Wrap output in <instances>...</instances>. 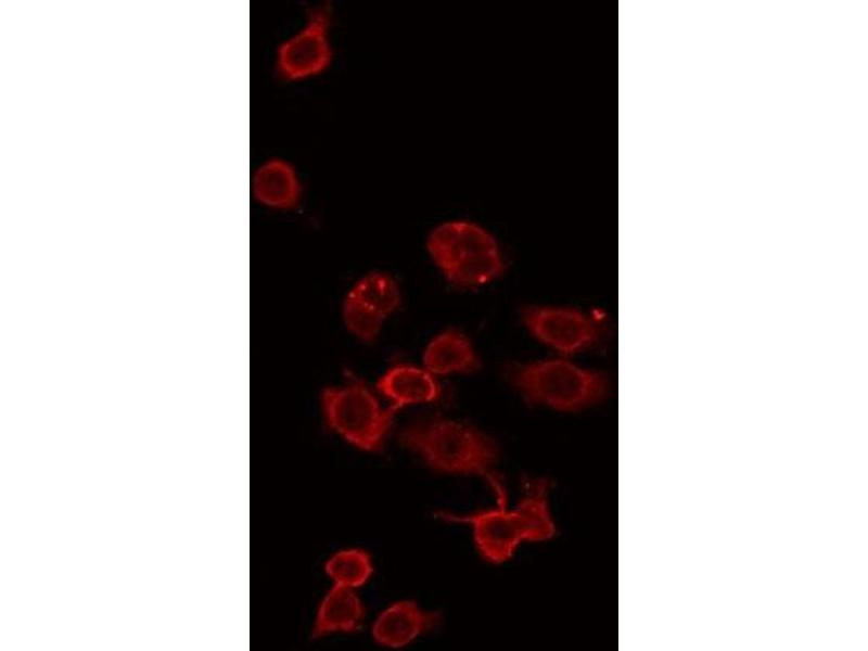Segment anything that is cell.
I'll list each match as a JSON object with an SVG mask.
<instances>
[{"mask_svg":"<svg viewBox=\"0 0 868 651\" xmlns=\"http://www.w3.org/2000/svg\"><path fill=\"white\" fill-rule=\"evenodd\" d=\"M324 571L334 585L355 589L369 580L373 564L367 551L347 548L333 553L327 560Z\"/></svg>","mask_w":868,"mask_h":651,"instance_id":"obj_14","label":"cell"},{"mask_svg":"<svg viewBox=\"0 0 868 651\" xmlns=\"http://www.w3.org/2000/svg\"><path fill=\"white\" fill-rule=\"evenodd\" d=\"M365 607L353 588L334 585L321 600L311 629L314 638L361 628Z\"/></svg>","mask_w":868,"mask_h":651,"instance_id":"obj_11","label":"cell"},{"mask_svg":"<svg viewBox=\"0 0 868 651\" xmlns=\"http://www.w3.org/2000/svg\"><path fill=\"white\" fill-rule=\"evenodd\" d=\"M332 10L320 4L307 12L303 26L282 40L275 54V72L285 82L320 76L333 62Z\"/></svg>","mask_w":868,"mask_h":651,"instance_id":"obj_6","label":"cell"},{"mask_svg":"<svg viewBox=\"0 0 868 651\" xmlns=\"http://www.w3.org/2000/svg\"><path fill=\"white\" fill-rule=\"evenodd\" d=\"M523 320L539 341L565 354L589 348L601 335L600 326L593 318L570 307H527Z\"/></svg>","mask_w":868,"mask_h":651,"instance_id":"obj_7","label":"cell"},{"mask_svg":"<svg viewBox=\"0 0 868 651\" xmlns=\"http://www.w3.org/2000/svg\"><path fill=\"white\" fill-rule=\"evenodd\" d=\"M378 392L395 410L410 405L434 403L442 396V387L434 374L408 363L388 368L376 382Z\"/></svg>","mask_w":868,"mask_h":651,"instance_id":"obj_10","label":"cell"},{"mask_svg":"<svg viewBox=\"0 0 868 651\" xmlns=\"http://www.w3.org/2000/svg\"><path fill=\"white\" fill-rule=\"evenodd\" d=\"M347 295L384 318L391 316L400 303V291L396 281L390 275L378 271L361 277Z\"/></svg>","mask_w":868,"mask_h":651,"instance_id":"obj_13","label":"cell"},{"mask_svg":"<svg viewBox=\"0 0 868 651\" xmlns=\"http://www.w3.org/2000/svg\"><path fill=\"white\" fill-rule=\"evenodd\" d=\"M509 378L527 400L562 411L599 403L609 391L604 374L560 359L516 365Z\"/></svg>","mask_w":868,"mask_h":651,"instance_id":"obj_3","label":"cell"},{"mask_svg":"<svg viewBox=\"0 0 868 651\" xmlns=\"http://www.w3.org/2000/svg\"><path fill=\"white\" fill-rule=\"evenodd\" d=\"M251 191L263 206L277 210L295 209L303 197V184L295 166L288 159L272 156L253 173Z\"/></svg>","mask_w":868,"mask_h":651,"instance_id":"obj_9","label":"cell"},{"mask_svg":"<svg viewBox=\"0 0 868 651\" xmlns=\"http://www.w3.org/2000/svg\"><path fill=\"white\" fill-rule=\"evenodd\" d=\"M385 319L354 297L346 295L343 303V320L347 330L357 339L363 342L374 341Z\"/></svg>","mask_w":868,"mask_h":651,"instance_id":"obj_15","label":"cell"},{"mask_svg":"<svg viewBox=\"0 0 868 651\" xmlns=\"http://www.w3.org/2000/svg\"><path fill=\"white\" fill-rule=\"evenodd\" d=\"M439 622L438 613L424 610L412 600H401L378 615L372 625V637L382 647L403 648L437 627Z\"/></svg>","mask_w":868,"mask_h":651,"instance_id":"obj_8","label":"cell"},{"mask_svg":"<svg viewBox=\"0 0 868 651\" xmlns=\"http://www.w3.org/2000/svg\"><path fill=\"white\" fill-rule=\"evenodd\" d=\"M427 251L446 278L460 286L488 282L503 263L495 239L470 221H446L432 230Z\"/></svg>","mask_w":868,"mask_h":651,"instance_id":"obj_4","label":"cell"},{"mask_svg":"<svg viewBox=\"0 0 868 651\" xmlns=\"http://www.w3.org/2000/svg\"><path fill=\"white\" fill-rule=\"evenodd\" d=\"M549 488L546 478L532 480L512 508H508V500L496 501L490 509L467 514L439 512L437 516L449 523L467 524L480 556L489 563L500 564L510 560L521 544L545 541L554 536L557 528Z\"/></svg>","mask_w":868,"mask_h":651,"instance_id":"obj_1","label":"cell"},{"mask_svg":"<svg viewBox=\"0 0 868 651\" xmlns=\"http://www.w3.org/2000/svg\"><path fill=\"white\" fill-rule=\"evenodd\" d=\"M399 438L431 469L480 476L489 484L496 501L508 500L505 484L495 470L498 447L477 429L444 417H424L405 426Z\"/></svg>","mask_w":868,"mask_h":651,"instance_id":"obj_2","label":"cell"},{"mask_svg":"<svg viewBox=\"0 0 868 651\" xmlns=\"http://www.w3.org/2000/svg\"><path fill=\"white\" fill-rule=\"evenodd\" d=\"M328 426L355 447L366 451L382 448L395 409L385 408L359 379L326 387L321 394Z\"/></svg>","mask_w":868,"mask_h":651,"instance_id":"obj_5","label":"cell"},{"mask_svg":"<svg viewBox=\"0 0 868 651\" xmlns=\"http://www.w3.org/2000/svg\"><path fill=\"white\" fill-rule=\"evenodd\" d=\"M423 361L433 374L473 371L478 366L477 355L465 335L457 330H445L427 344Z\"/></svg>","mask_w":868,"mask_h":651,"instance_id":"obj_12","label":"cell"}]
</instances>
